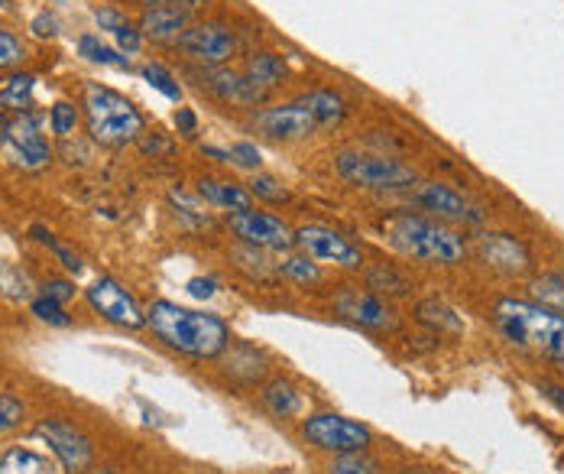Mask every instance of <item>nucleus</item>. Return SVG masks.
Returning <instances> with one entry per match:
<instances>
[{
    "label": "nucleus",
    "mask_w": 564,
    "mask_h": 474,
    "mask_svg": "<svg viewBox=\"0 0 564 474\" xmlns=\"http://www.w3.org/2000/svg\"><path fill=\"white\" fill-rule=\"evenodd\" d=\"M147 325L166 348L185 357H195V360L221 357L230 345V328L221 315L195 312V309H185L170 299H156L150 305Z\"/></svg>",
    "instance_id": "f257e3e1"
},
{
    "label": "nucleus",
    "mask_w": 564,
    "mask_h": 474,
    "mask_svg": "<svg viewBox=\"0 0 564 474\" xmlns=\"http://www.w3.org/2000/svg\"><path fill=\"white\" fill-rule=\"evenodd\" d=\"M494 325L512 348L549 357L555 367L564 364V315L558 312L525 299H500L494 305Z\"/></svg>",
    "instance_id": "f03ea898"
},
{
    "label": "nucleus",
    "mask_w": 564,
    "mask_h": 474,
    "mask_svg": "<svg viewBox=\"0 0 564 474\" xmlns=\"http://www.w3.org/2000/svg\"><path fill=\"white\" fill-rule=\"evenodd\" d=\"M383 231L390 237L399 254L412 257V260H425V263H442L454 267L467 257V244L464 237L452 231L448 225L435 222V218H422V215H393L383 222Z\"/></svg>",
    "instance_id": "7ed1b4c3"
},
{
    "label": "nucleus",
    "mask_w": 564,
    "mask_h": 474,
    "mask_svg": "<svg viewBox=\"0 0 564 474\" xmlns=\"http://www.w3.org/2000/svg\"><path fill=\"white\" fill-rule=\"evenodd\" d=\"M82 108L91 140L101 147H127L143 133V115L108 85H85Z\"/></svg>",
    "instance_id": "20e7f679"
},
{
    "label": "nucleus",
    "mask_w": 564,
    "mask_h": 474,
    "mask_svg": "<svg viewBox=\"0 0 564 474\" xmlns=\"http://www.w3.org/2000/svg\"><path fill=\"white\" fill-rule=\"evenodd\" d=\"M335 170L344 182L360 185V188H377V192H393V188H409L415 185L419 173L399 160L390 157H373V153H357L344 150L335 157Z\"/></svg>",
    "instance_id": "39448f33"
},
{
    "label": "nucleus",
    "mask_w": 564,
    "mask_h": 474,
    "mask_svg": "<svg viewBox=\"0 0 564 474\" xmlns=\"http://www.w3.org/2000/svg\"><path fill=\"white\" fill-rule=\"evenodd\" d=\"M302 439L328 455H354L373 445V432L340 413H312L302 419Z\"/></svg>",
    "instance_id": "423d86ee"
},
{
    "label": "nucleus",
    "mask_w": 564,
    "mask_h": 474,
    "mask_svg": "<svg viewBox=\"0 0 564 474\" xmlns=\"http://www.w3.org/2000/svg\"><path fill=\"white\" fill-rule=\"evenodd\" d=\"M36 435L46 439L50 452L56 455V462L62 465L65 474L91 472V462H95L91 439L82 429H75L72 422H65V419H43L36 425Z\"/></svg>",
    "instance_id": "0eeeda50"
},
{
    "label": "nucleus",
    "mask_w": 564,
    "mask_h": 474,
    "mask_svg": "<svg viewBox=\"0 0 564 474\" xmlns=\"http://www.w3.org/2000/svg\"><path fill=\"white\" fill-rule=\"evenodd\" d=\"M227 225L230 231L240 237L243 244L257 247V250H292L295 247V231L276 218L270 212H257V208H247V212H230L227 215Z\"/></svg>",
    "instance_id": "6e6552de"
},
{
    "label": "nucleus",
    "mask_w": 564,
    "mask_h": 474,
    "mask_svg": "<svg viewBox=\"0 0 564 474\" xmlns=\"http://www.w3.org/2000/svg\"><path fill=\"white\" fill-rule=\"evenodd\" d=\"M295 247L312 257V260H322V263H335V267H344V270H357L364 263V254L354 240L340 235V231H332L325 225H305L295 231Z\"/></svg>",
    "instance_id": "1a4fd4ad"
},
{
    "label": "nucleus",
    "mask_w": 564,
    "mask_h": 474,
    "mask_svg": "<svg viewBox=\"0 0 564 474\" xmlns=\"http://www.w3.org/2000/svg\"><path fill=\"white\" fill-rule=\"evenodd\" d=\"M188 60L202 62V65H212V68H218V65H225L237 56V36L221 26V23H195V26H188L182 36H178V43H175Z\"/></svg>",
    "instance_id": "9d476101"
},
{
    "label": "nucleus",
    "mask_w": 564,
    "mask_h": 474,
    "mask_svg": "<svg viewBox=\"0 0 564 474\" xmlns=\"http://www.w3.org/2000/svg\"><path fill=\"white\" fill-rule=\"evenodd\" d=\"M88 302H91V309L105 319V322H111L117 328H143L147 325V312L140 309V302L130 297L117 280L111 277H101L91 290H88Z\"/></svg>",
    "instance_id": "9b49d317"
},
{
    "label": "nucleus",
    "mask_w": 564,
    "mask_h": 474,
    "mask_svg": "<svg viewBox=\"0 0 564 474\" xmlns=\"http://www.w3.org/2000/svg\"><path fill=\"white\" fill-rule=\"evenodd\" d=\"M335 309L340 319L360 325V328H373V332H390L395 328L393 305L377 293L357 290V287H340L335 297Z\"/></svg>",
    "instance_id": "f8f14e48"
},
{
    "label": "nucleus",
    "mask_w": 564,
    "mask_h": 474,
    "mask_svg": "<svg viewBox=\"0 0 564 474\" xmlns=\"http://www.w3.org/2000/svg\"><path fill=\"white\" fill-rule=\"evenodd\" d=\"M257 130L273 140V143H299V140H308L318 123L312 118V111L302 105V101H292V105H280V108H267L260 111L257 118Z\"/></svg>",
    "instance_id": "ddd939ff"
},
{
    "label": "nucleus",
    "mask_w": 564,
    "mask_h": 474,
    "mask_svg": "<svg viewBox=\"0 0 564 474\" xmlns=\"http://www.w3.org/2000/svg\"><path fill=\"white\" fill-rule=\"evenodd\" d=\"M10 157L23 170H43L53 160V147L46 143L40 118L33 111H23L17 120H10V137H7Z\"/></svg>",
    "instance_id": "4468645a"
},
{
    "label": "nucleus",
    "mask_w": 564,
    "mask_h": 474,
    "mask_svg": "<svg viewBox=\"0 0 564 474\" xmlns=\"http://www.w3.org/2000/svg\"><path fill=\"white\" fill-rule=\"evenodd\" d=\"M415 202L422 208H429L432 215L445 218V222H457V225H480L484 222V212L474 202H467L457 188L445 185V182H425V185H419Z\"/></svg>",
    "instance_id": "2eb2a0df"
},
{
    "label": "nucleus",
    "mask_w": 564,
    "mask_h": 474,
    "mask_svg": "<svg viewBox=\"0 0 564 474\" xmlns=\"http://www.w3.org/2000/svg\"><path fill=\"white\" fill-rule=\"evenodd\" d=\"M477 257L487 267H494V270H500L507 277H522V273L532 270L529 247L512 235H480L477 237Z\"/></svg>",
    "instance_id": "dca6fc26"
},
{
    "label": "nucleus",
    "mask_w": 564,
    "mask_h": 474,
    "mask_svg": "<svg viewBox=\"0 0 564 474\" xmlns=\"http://www.w3.org/2000/svg\"><path fill=\"white\" fill-rule=\"evenodd\" d=\"M188 30V17L178 13L175 7L163 3V7H153V10H143V20H140V33L156 40V43H178V36Z\"/></svg>",
    "instance_id": "f3484780"
},
{
    "label": "nucleus",
    "mask_w": 564,
    "mask_h": 474,
    "mask_svg": "<svg viewBox=\"0 0 564 474\" xmlns=\"http://www.w3.org/2000/svg\"><path fill=\"white\" fill-rule=\"evenodd\" d=\"M198 195L215 205V208H225V212H247L253 208V195L247 185H237V182H225V179H202L198 182Z\"/></svg>",
    "instance_id": "a211bd4d"
},
{
    "label": "nucleus",
    "mask_w": 564,
    "mask_h": 474,
    "mask_svg": "<svg viewBox=\"0 0 564 474\" xmlns=\"http://www.w3.org/2000/svg\"><path fill=\"white\" fill-rule=\"evenodd\" d=\"M260 403H263L267 413H273L276 419H292V416L302 413L305 397H302V390L292 380L280 377V380H273V384H267L260 390Z\"/></svg>",
    "instance_id": "6ab92c4d"
},
{
    "label": "nucleus",
    "mask_w": 564,
    "mask_h": 474,
    "mask_svg": "<svg viewBox=\"0 0 564 474\" xmlns=\"http://www.w3.org/2000/svg\"><path fill=\"white\" fill-rule=\"evenodd\" d=\"M0 474H65L62 465L53 462L50 455L36 452V449H23L13 445L7 452H0Z\"/></svg>",
    "instance_id": "aec40b11"
},
{
    "label": "nucleus",
    "mask_w": 564,
    "mask_h": 474,
    "mask_svg": "<svg viewBox=\"0 0 564 474\" xmlns=\"http://www.w3.org/2000/svg\"><path fill=\"white\" fill-rule=\"evenodd\" d=\"M250 82H257L263 91H273V88H280L285 85V78H289V68H285V62L276 56V53H253L250 60H247V72H243Z\"/></svg>",
    "instance_id": "412c9836"
},
{
    "label": "nucleus",
    "mask_w": 564,
    "mask_h": 474,
    "mask_svg": "<svg viewBox=\"0 0 564 474\" xmlns=\"http://www.w3.org/2000/svg\"><path fill=\"white\" fill-rule=\"evenodd\" d=\"M302 105L312 111V118L318 127H338L344 115H347V108H344V98L335 95V91H328V88H318V91H308L305 98H302Z\"/></svg>",
    "instance_id": "4be33fe9"
},
{
    "label": "nucleus",
    "mask_w": 564,
    "mask_h": 474,
    "mask_svg": "<svg viewBox=\"0 0 564 474\" xmlns=\"http://www.w3.org/2000/svg\"><path fill=\"white\" fill-rule=\"evenodd\" d=\"M33 85H36L33 75H10V78L3 82V88H0V108H3V111H13V115L30 111Z\"/></svg>",
    "instance_id": "5701e85b"
},
{
    "label": "nucleus",
    "mask_w": 564,
    "mask_h": 474,
    "mask_svg": "<svg viewBox=\"0 0 564 474\" xmlns=\"http://www.w3.org/2000/svg\"><path fill=\"white\" fill-rule=\"evenodd\" d=\"M529 293L535 297V302H539V305H545V309H552V312L564 315V277L562 273H542V277H535V280H532V287H529Z\"/></svg>",
    "instance_id": "b1692460"
},
{
    "label": "nucleus",
    "mask_w": 564,
    "mask_h": 474,
    "mask_svg": "<svg viewBox=\"0 0 564 474\" xmlns=\"http://www.w3.org/2000/svg\"><path fill=\"white\" fill-rule=\"evenodd\" d=\"M280 273L285 277V280L302 283V287H308V283H318V280H322L318 263H315L312 257H305V254H289V257H282Z\"/></svg>",
    "instance_id": "393cba45"
},
{
    "label": "nucleus",
    "mask_w": 564,
    "mask_h": 474,
    "mask_svg": "<svg viewBox=\"0 0 564 474\" xmlns=\"http://www.w3.org/2000/svg\"><path fill=\"white\" fill-rule=\"evenodd\" d=\"M415 315H419V322L432 325L435 332H460V322H457V315H454L445 302H438V299H425V302L415 309Z\"/></svg>",
    "instance_id": "a878e982"
},
{
    "label": "nucleus",
    "mask_w": 564,
    "mask_h": 474,
    "mask_svg": "<svg viewBox=\"0 0 564 474\" xmlns=\"http://www.w3.org/2000/svg\"><path fill=\"white\" fill-rule=\"evenodd\" d=\"M78 53L88 62H98V65H113V68H130V60L113 53L111 46H105L98 36H82L78 40Z\"/></svg>",
    "instance_id": "bb28decb"
},
{
    "label": "nucleus",
    "mask_w": 564,
    "mask_h": 474,
    "mask_svg": "<svg viewBox=\"0 0 564 474\" xmlns=\"http://www.w3.org/2000/svg\"><path fill=\"white\" fill-rule=\"evenodd\" d=\"M328 474H383V465L367 452H354V455H335Z\"/></svg>",
    "instance_id": "cd10ccee"
},
{
    "label": "nucleus",
    "mask_w": 564,
    "mask_h": 474,
    "mask_svg": "<svg viewBox=\"0 0 564 474\" xmlns=\"http://www.w3.org/2000/svg\"><path fill=\"white\" fill-rule=\"evenodd\" d=\"M30 235L36 237L40 244H46V247H50V250L56 254L58 260H62V267H65L68 273H82V257H78V254H72V250H68L65 244H58L56 235H50V231H46V228H40V225H36V228H33Z\"/></svg>",
    "instance_id": "c85d7f7f"
},
{
    "label": "nucleus",
    "mask_w": 564,
    "mask_h": 474,
    "mask_svg": "<svg viewBox=\"0 0 564 474\" xmlns=\"http://www.w3.org/2000/svg\"><path fill=\"white\" fill-rule=\"evenodd\" d=\"M143 78L156 88V91H163L170 101H178L182 98V88H178V82L172 78V72H166L160 62H150L147 68H143Z\"/></svg>",
    "instance_id": "c756f323"
},
{
    "label": "nucleus",
    "mask_w": 564,
    "mask_h": 474,
    "mask_svg": "<svg viewBox=\"0 0 564 474\" xmlns=\"http://www.w3.org/2000/svg\"><path fill=\"white\" fill-rule=\"evenodd\" d=\"M250 195L253 198H263V202H270V205H282V202H289V188L276 182L273 176H253L250 182Z\"/></svg>",
    "instance_id": "7c9ffc66"
},
{
    "label": "nucleus",
    "mask_w": 564,
    "mask_h": 474,
    "mask_svg": "<svg viewBox=\"0 0 564 474\" xmlns=\"http://www.w3.org/2000/svg\"><path fill=\"white\" fill-rule=\"evenodd\" d=\"M23 416H26L23 400H17L13 394H0V435H7L17 425H23Z\"/></svg>",
    "instance_id": "2f4dec72"
},
{
    "label": "nucleus",
    "mask_w": 564,
    "mask_h": 474,
    "mask_svg": "<svg viewBox=\"0 0 564 474\" xmlns=\"http://www.w3.org/2000/svg\"><path fill=\"white\" fill-rule=\"evenodd\" d=\"M370 290H377V297L380 293H393V297H405L409 293V283H405V277H399L393 270H373L370 273Z\"/></svg>",
    "instance_id": "473e14b6"
},
{
    "label": "nucleus",
    "mask_w": 564,
    "mask_h": 474,
    "mask_svg": "<svg viewBox=\"0 0 564 474\" xmlns=\"http://www.w3.org/2000/svg\"><path fill=\"white\" fill-rule=\"evenodd\" d=\"M26 60V50L23 43L10 33V30H0V72H10L17 68L20 62Z\"/></svg>",
    "instance_id": "72a5a7b5"
},
{
    "label": "nucleus",
    "mask_w": 564,
    "mask_h": 474,
    "mask_svg": "<svg viewBox=\"0 0 564 474\" xmlns=\"http://www.w3.org/2000/svg\"><path fill=\"white\" fill-rule=\"evenodd\" d=\"M50 123H53L56 137H72L75 127H78V108L68 105V101H58L56 108H53V115H50Z\"/></svg>",
    "instance_id": "f704fd0d"
},
{
    "label": "nucleus",
    "mask_w": 564,
    "mask_h": 474,
    "mask_svg": "<svg viewBox=\"0 0 564 474\" xmlns=\"http://www.w3.org/2000/svg\"><path fill=\"white\" fill-rule=\"evenodd\" d=\"M33 315L40 319V322H50V325H68L72 319L65 315V309H62V302H56V299H50V297H40V299H33Z\"/></svg>",
    "instance_id": "c9c22d12"
},
{
    "label": "nucleus",
    "mask_w": 564,
    "mask_h": 474,
    "mask_svg": "<svg viewBox=\"0 0 564 474\" xmlns=\"http://www.w3.org/2000/svg\"><path fill=\"white\" fill-rule=\"evenodd\" d=\"M227 157H230V166H240V170H250V173H257L263 166V157H260V150L253 143H234L227 150Z\"/></svg>",
    "instance_id": "e433bc0d"
},
{
    "label": "nucleus",
    "mask_w": 564,
    "mask_h": 474,
    "mask_svg": "<svg viewBox=\"0 0 564 474\" xmlns=\"http://www.w3.org/2000/svg\"><path fill=\"white\" fill-rule=\"evenodd\" d=\"M0 290L13 299H30V280L13 267H0Z\"/></svg>",
    "instance_id": "4c0bfd02"
},
{
    "label": "nucleus",
    "mask_w": 564,
    "mask_h": 474,
    "mask_svg": "<svg viewBox=\"0 0 564 474\" xmlns=\"http://www.w3.org/2000/svg\"><path fill=\"white\" fill-rule=\"evenodd\" d=\"M95 20L101 23V30H108V33H120L130 20L120 13V10H113V7H101V10H95Z\"/></svg>",
    "instance_id": "58836bf2"
},
{
    "label": "nucleus",
    "mask_w": 564,
    "mask_h": 474,
    "mask_svg": "<svg viewBox=\"0 0 564 474\" xmlns=\"http://www.w3.org/2000/svg\"><path fill=\"white\" fill-rule=\"evenodd\" d=\"M113 40H117V43H120V50H123V53H130V56H133V53H140V46H143V33H140L133 23H127L120 33H113Z\"/></svg>",
    "instance_id": "ea45409f"
},
{
    "label": "nucleus",
    "mask_w": 564,
    "mask_h": 474,
    "mask_svg": "<svg viewBox=\"0 0 564 474\" xmlns=\"http://www.w3.org/2000/svg\"><path fill=\"white\" fill-rule=\"evenodd\" d=\"M30 30H33V36H40V40H53V36L58 33L56 20H53L50 13H40V17H33Z\"/></svg>",
    "instance_id": "a19ab883"
},
{
    "label": "nucleus",
    "mask_w": 564,
    "mask_h": 474,
    "mask_svg": "<svg viewBox=\"0 0 564 474\" xmlns=\"http://www.w3.org/2000/svg\"><path fill=\"white\" fill-rule=\"evenodd\" d=\"M43 297L56 299V302H68V299L75 297V287L65 283V280H50V283H43Z\"/></svg>",
    "instance_id": "79ce46f5"
},
{
    "label": "nucleus",
    "mask_w": 564,
    "mask_h": 474,
    "mask_svg": "<svg viewBox=\"0 0 564 474\" xmlns=\"http://www.w3.org/2000/svg\"><path fill=\"white\" fill-rule=\"evenodd\" d=\"M185 290H188L195 299H212L215 297V290H218V283H215V280H202V277H198V280H188V287H185Z\"/></svg>",
    "instance_id": "37998d69"
},
{
    "label": "nucleus",
    "mask_w": 564,
    "mask_h": 474,
    "mask_svg": "<svg viewBox=\"0 0 564 474\" xmlns=\"http://www.w3.org/2000/svg\"><path fill=\"white\" fill-rule=\"evenodd\" d=\"M175 127H178V133H185V137H192L195 130H198V118L188 111V108H182L178 115H175Z\"/></svg>",
    "instance_id": "c03bdc74"
},
{
    "label": "nucleus",
    "mask_w": 564,
    "mask_h": 474,
    "mask_svg": "<svg viewBox=\"0 0 564 474\" xmlns=\"http://www.w3.org/2000/svg\"><path fill=\"white\" fill-rule=\"evenodd\" d=\"M539 390L545 394V400H552V403H555V407L564 413V387L552 384V380H542V384H539Z\"/></svg>",
    "instance_id": "a18cd8bd"
},
{
    "label": "nucleus",
    "mask_w": 564,
    "mask_h": 474,
    "mask_svg": "<svg viewBox=\"0 0 564 474\" xmlns=\"http://www.w3.org/2000/svg\"><path fill=\"white\" fill-rule=\"evenodd\" d=\"M166 3H170V7H175L178 13H185V17H195V13H198V10H202L208 0H166Z\"/></svg>",
    "instance_id": "49530a36"
},
{
    "label": "nucleus",
    "mask_w": 564,
    "mask_h": 474,
    "mask_svg": "<svg viewBox=\"0 0 564 474\" xmlns=\"http://www.w3.org/2000/svg\"><path fill=\"white\" fill-rule=\"evenodd\" d=\"M143 150H147V153H153V150H156V153H170L172 147H170V143H166V140L153 137V140H143Z\"/></svg>",
    "instance_id": "de8ad7c7"
},
{
    "label": "nucleus",
    "mask_w": 564,
    "mask_h": 474,
    "mask_svg": "<svg viewBox=\"0 0 564 474\" xmlns=\"http://www.w3.org/2000/svg\"><path fill=\"white\" fill-rule=\"evenodd\" d=\"M7 137H10V120L0 115V150L7 147Z\"/></svg>",
    "instance_id": "09e8293b"
},
{
    "label": "nucleus",
    "mask_w": 564,
    "mask_h": 474,
    "mask_svg": "<svg viewBox=\"0 0 564 474\" xmlns=\"http://www.w3.org/2000/svg\"><path fill=\"white\" fill-rule=\"evenodd\" d=\"M137 3H140L143 10H153V7H163L166 0H137Z\"/></svg>",
    "instance_id": "8fccbe9b"
},
{
    "label": "nucleus",
    "mask_w": 564,
    "mask_h": 474,
    "mask_svg": "<svg viewBox=\"0 0 564 474\" xmlns=\"http://www.w3.org/2000/svg\"><path fill=\"white\" fill-rule=\"evenodd\" d=\"M395 474H425V472H419V468H402V472H395Z\"/></svg>",
    "instance_id": "3c124183"
},
{
    "label": "nucleus",
    "mask_w": 564,
    "mask_h": 474,
    "mask_svg": "<svg viewBox=\"0 0 564 474\" xmlns=\"http://www.w3.org/2000/svg\"><path fill=\"white\" fill-rule=\"evenodd\" d=\"M95 474H117V472H95Z\"/></svg>",
    "instance_id": "603ef678"
},
{
    "label": "nucleus",
    "mask_w": 564,
    "mask_h": 474,
    "mask_svg": "<svg viewBox=\"0 0 564 474\" xmlns=\"http://www.w3.org/2000/svg\"><path fill=\"white\" fill-rule=\"evenodd\" d=\"M558 370H564V364H558Z\"/></svg>",
    "instance_id": "864d4df0"
},
{
    "label": "nucleus",
    "mask_w": 564,
    "mask_h": 474,
    "mask_svg": "<svg viewBox=\"0 0 564 474\" xmlns=\"http://www.w3.org/2000/svg\"><path fill=\"white\" fill-rule=\"evenodd\" d=\"M56 3H65V0H56Z\"/></svg>",
    "instance_id": "5fc2aeb1"
}]
</instances>
